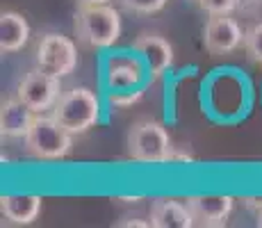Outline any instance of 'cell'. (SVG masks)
Returning <instances> with one entry per match:
<instances>
[{"mask_svg":"<svg viewBox=\"0 0 262 228\" xmlns=\"http://www.w3.org/2000/svg\"><path fill=\"white\" fill-rule=\"evenodd\" d=\"M258 226H260V228H262V210H260V212H258Z\"/></svg>","mask_w":262,"mask_h":228,"instance_id":"603a6c76","label":"cell"},{"mask_svg":"<svg viewBox=\"0 0 262 228\" xmlns=\"http://www.w3.org/2000/svg\"><path fill=\"white\" fill-rule=\"evenodd\" d=\"M187 205L191 208V215L196 219V226L219 228L226 226L230 212H233V196L226 194H208V196H189Z\"/></svg>","mask_w":262,"mask_h":228,"instance_id":"ba28073f","label":"cell"},{"mask_svg":"<svg viewBox=\"0 0 262 228\" xmlns=\"http://www.w3.org/2000/svg\"><path fill=\"white\" fill-rule=\"evenodd\" d=\"M133 48L146 59V67L150 73V82L158 78H162V73L173 64V48L164 37L160 34H139L135 39Z\"/></svg>","mask_w":262,"mask_h":228,"instance_id":"9c48e42d","label":"cell"},{"mask_svg":"<svg viewBox=\"0 0 262 228\" xmlns=\"http://www.w3.org/2000/svg\"><path fill=\"white\" fill-rule=\"evenodd\" d=\"M237 12L258 14V12H262V0H237Z\"/></svg>","mask_w":262,"mask_h":228,"instance_id":"ac0fdd59","label":"cell"},{"mask_svg":"<svg viewBox=\"0 0 262 228\" xmlns=\"http://www.w3.org/2000/svg\"><path fill=\"white\" fill-rule=\"evenodd\" d=\"M34 62L41 71L57 78H69L78 69V46L71 37L48 32L39 39Z\"/></svg>","mask_w":262,"mask_h":228,"instance_id":"5b68a950","label":"cell"},{"mask_svg":"<svg viewBox=\"0 0 262 228\" xmlns=\"http://www.w3.org/2000/svg\"><path fill=\"white\" fill-rule=\"evenodd\" d=\"M73 32L87 48H112L121 39L123 23L112 5H87L75 12Z\"/></svg>","mask_w":262,"mask_h":228,"instance_id":"6da1fadb","label":"cell"},{"mask_svg":"<svg viewBox=\"0 0 262 228\" xmlns=\"http://www.w3.org/2000/svg\"><path fill=\"white\" fill-rule=\"evenodd\" d=\"M203 12L210 16H219V14H233L237 12V0H196Z\"/></svg>","mask_w":262,"mask_h":228,"instance_id":"e0dca14e","label":"cell"},{"mask_svg":"<svg viewBox=\"0 0 262 228\" xmlns=\"http://www.w3.org/2000/svg\"><path fill=\"white\" fill-rule=\"evenodd\" d=\"M119 201H123V203H139L142 196H133V199H130V196H119Z\"/></svg>","mask_w":262,"mask_h":228,"instance_id":"7402d4cb","label":"cell"},{"mask_svg":"<svg viewBox=\"0 0 262 228\" xmlns=\"http://www.w3.org/2000/svg\"><path fill=\"white\" fill-rule=\"evenodd\" d=\"M43 199L39 194H7L0 199V212L9 224L30 226L39 219Z\"/></svg>","mask_w":262,"mask_h":228,"instance_id":"8fae6325","label":"cell"},{"mask_svg":"<svg viewBox=\"0 0 262 228\" xmlns=\"http://www.w3.org/2000/svg\"><path fill=\"white\" fill-rule=\"evenodd\" d=\"M128 153L133 160L146 162V164H160V162H171L173 158V144L160 121L144 119L130 128L128 133Z\"/></svg>","mask_w":262,"mask_h":228,"instance_id":"3957f363","label":"cell"},{"mask_svg":"<svg viewBox=\"0 0 262 228\" xmlns=\"http://www.w3.org/2000/svg\"><path fill=\"white\" fill-rule=\"evenodd\" d=\"M78 7H87V5H110L112 0H75Z\"/></svg>","mask_w":262,"mask_h":228,"instance_id":"44dd1931","label":"cell"},{"mask_svg":"<svg viewBox=\"0 0 262 228\" xmlns=\"http://www.w3.org/2000/svg\"><path fill=\"white\" fill-rule=\"evenodd\" d=\"M121 7L128 9L133 14H142V16H150V14H158L167 7L169 0H119Z\"/></svg>","mask_w":262,"mask_h":228,"instance_id":"2e32d148","label":"cell"},{"mask_svg":"<svg viewBox=\"0 0 262 228\" xmlns=\"http://www.w3.org/2000/svg\"><path fill=\"white\" fill-rule=\"evenodd\" d=\"M107 80L112 87H135L142 80V69L135 57H114L110 62Z\"/></svg>","mask_w":262,"mask_h":228,"instance_id":"5bb4252c","label":"cell"},{"mask_svg":"<svg viewBox=\"0 0 262 228\" xmlns=\"http://www.w3.org/2000/svg\"><path fill=\"white\" fill-rule=\"evenodd\" d=\"M23 141L25 151L37 160H62L73 149V135L67 128H62L53 114H37Z\"/></svg>","mask_w":262,"mask_h":228,"instance_id":"277c9868","label":"cell"},{"mask_svg":"<svg viewBox=\"0 0 262 228\" xmlns=\"http://www.w3.org/2000/svg\"><path fill=\"white\" fill-rule=\"evenodd\" d=\"M119 228H139V226H142V228H148L150 226V221H119V224H117Z\"/></svg>","mask_w":262,"mask_h":228,"instance_id":"ffe728a7","label":"cell"},{"mask_svg":"<svg viewBox=\"0 0 262 228\" xmlns=\"http://www.w3.org/2000/svg\"><path fill=\"white\" fill-rule=\"evenodd\" d=\"M59 96H62V78L50 75L39 67L28 71L16 87V98L37 114H46L48 110H53Z\"/></svg>","mask_w":262,"mask_h":228,"instance_id":"8992f818","label":"cell"},{"mask_svg":"<svg viewBox=\"0 0 262 228\" xmlns=\"http://www.w3.org/2000/svg\"><path fill=\"white\" fill-rule=\"evenodd\" d=\"M139 98H142V91H137V94H128V96L114 94L112 96V105H130V103H137Z\"/></svg>","mask_w":262,"mask_h":228,"instance_id":"d6986e66","label":"cell"},{"mask_svg":"<svg viewBox=\"0 0 262 228\" xmlns=\"http://www.w3.org/2000/svg\"><path fill=\"white\" fill-rule=\"evenodd\" d=\"M244 53L253 64L262 67V21L251 23L244 30Z\"/></svg>","mask_w":262,"mask_h":228,"instance_id":"9a60e30c","label":"cell"},{"mask_svg":"<svg viewBox=\"0 0 262 228\" xmlns=\"http://www.w3.org/2000/svg\"><path fill=\"white\" fill-rule=\"evenodd\" d=\"M50 114L73 137L84 135V133H89L100 119L98 96L89 87H73L69 91H62L57 105L50 110Z\"/></svg>","mask_w":262,"mask_h":228,"instance_id":"7a4b0ae2","label":"cell"},{"mask_svg":"<svg viewBox=\"0 0 262 228\" xmlns=\"http://www.w3.org/2000/svg\"><path fill=\"white\" fill-rule=\"evenodd\" d=\"M203 42L210 55H230L244 46V30L230 14L210 16L203 30Z\"/></svg>","mask_w":262,"mask_h":228,"instance_id":"52a82bcc","label":"cell"},{"mask_svg":"<svg viewBox=\"0 0 262 228\" xmlns=\"http://www.w3.org/2000/svg\"><path fill=\"white\" fill-rule=\"evenodd\" d=\"M30 42V23L18 12L0 14V50L3 55L18 53Z\"/></svg>","mask_w":262,"mask_h":228,"instance_id":"4fadbf2b","label":"cell"},{"mask_svg":"<svg viewBox=\"0 0 262 228\" xmlns=\"http://www.w3.org/2000/svg\"><path fill=\"white\" fill-rule=\"evenodd\" d=\"M150 226L153 228H191L196 226V219L191 215L187 201L173 199H158L150 205Z\"/></svg>","mask_w":262,"mask_h":228,"instance_id":"7c38bea8","label":"cell"},{"mask_svg":"<svg viewBox=\"0 0 262 228\" xmlns=\"http://www.w3.org/2000/svg\"><path fill=\"white\" fill-rule=\"evenodd\" d=\"M34 119H37V112L30 110L23 100H18L16 96L7 98L0 108V133L9 139H25Z\"/></svg>","mask_w":262,"mask_h":228,"instance_id":"30bf717a","label":"cell"}]
</instances>
